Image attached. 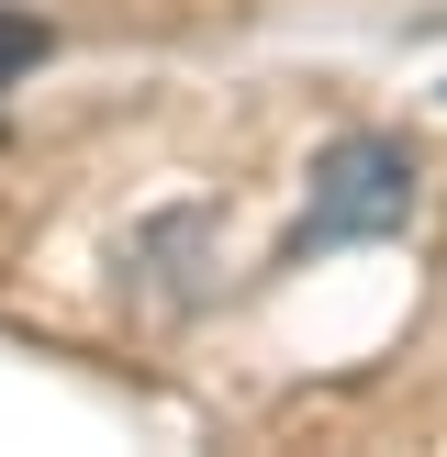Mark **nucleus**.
<instances>
[{
	"label": "nucleus",
	"mask_w": 447,
	"mask_h": 457,
	"mask_svg": "<svg viewBox=\"0 0 447 457\" xmlns=\"http://www.w3.org/2000/svg\"><path fill=\"white\" fill-rule=\"evenodd\" d=\"M45 56V22H22V12H0V89L22 79V67Z\"/></svg>",
	"instance_id": "f03ea898"
},
{
	"label": "nucleus",
	"mask_w": 447,
	"mask_h": 457,
	"mask_svg": "<svg viewBox=\"0 0 447 457\" xmlns=\"http://www.w3.org/2000/svg\"><path fill=\"white\" fill-rule=\"evenodd\" d=\"M414 212V156L380 145V134H347L325 145L313 168V212H302V245H358V235H392Z\"/></svg>",
	"instance_id": "f257e3e1"
}]
</instances>
